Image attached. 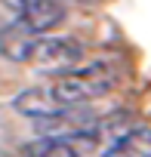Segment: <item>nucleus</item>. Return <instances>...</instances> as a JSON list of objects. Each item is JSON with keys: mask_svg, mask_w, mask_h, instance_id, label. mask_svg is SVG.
I'll return each instance as SVG.
<instances>
[{"mask_svg": "<svg viewBox=\"0 0 151 157\" xmlns=\"http://www.w3.org/2000/svg\"><path fill=\"white\" fill-rule=\"evenodd\" d=\"M65 16H68V0H28L16 22H22L34 37H49V31L59 28Z\"/></svg>", "mask_w": 151, "mask_h": 157, "instance_id": "obj_4", "label": "nucleus"}, {"mask_svg": "<svg viewBox=\"0 0 151 157\" xmlns=\"http://www.w3.org/2000/svg\"><path fill=\"white\" fill-rule=\"evenodd\" d=\"M34 43H37V37L22 22H13L10 28L0 31V56L10 59V62H31Z\"/></svg>", "mask_w": 151, "mask_h": 157, "instance_id": "obj_5", "label": "nucleus"}, {"mask_svg": "<svg viewBox=\"0 0 151 157\" xmlns=\"http://www.w3.org/2000/svg\"><path fill=\"white\" fill-rule=\"evenodd\" d=\"M117 83V68L111 62H87L52 80L56 96L65 108H87V102L111 93Z\"/></svg>", "mask_w": 151, "mask_h": 157, "instance_id": "obj_1", "label": "nucleus"}, {"mask_svg": "<svg viewBox=\"0 0 151 157\" xmlns=\"http://www.w3.org/2000/svg\"><path fill=\"white\" fill-rule=\"evenodd\" d=\"M31 65L40 68V71H49V74H68L74 68L83 65V43L74 40V37H37L34 43V56H31Z\"/></svg>", "mask_w": 151, "mask_h": 157, "instance_id": "obj_2", "label": "nucleus"}, {"mask_svg": "<svg viewBox=\"0 0 151 157\" xmlns=\"http://www.w3.org/2000/svg\"><path fill=\"white\" fill-rule=\"evenodd\" d=\"M19 157H83L68 136H40L34 142H25Z\"/></svg>", "mask_w": 151, "mask_h": 157, "instance_id": "obj_7", "label": "nucleus"}, {"mask_svg": "<svg viewBox=\"0 0 151 157\" xmlns=\"http://www.w3.org/2000/svg\"><path fill=\"white\" fill-rule=\"evenodd\" d=\"M105 157H151V126H133L120 132Z\"/></svg>", "mask_w": 151, "mask_h": 157, "instance_id": "obj_6", "label": "nucleus"}, {"mask_svg": "<svg viewBox=\"0 0 151 157\" xmlns=\"http://www.w3.org/2000/svg\"><path fill=\"white\" fill-rule=\"evenodd\" d=\"M74 3H99V0H74Z\"/></svg>", "mask_w": 151, "mask_h": 157, "instance_id": "obj_8", "label": "nucleus"}, {"mask_svg": "<svg viewBox=\"0 0 151 157\" xmlns=\"http://www.w3.org/2000/svg\"><path fill=\"white\" fill-rule=\"evenodd\" d=\"M13 111L22 114V117H31L34 123H40V120H52V117H59V114H65L71 108L62 105V99L56 96L52 83H40V86H28V90L16 93Z\"/></svg>", "mask_w": 151, "mask_h": 157, "instance_id": "obj_3", "label": "nucleus"}]
</instances>
